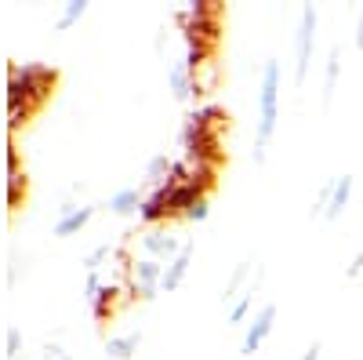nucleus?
Masks as SVG:
<instances>
[{
  "mask_svg": "<svg viewBox=\"0 0 363 360\" xmlns=\"http://www.w3.org/2000/svg\"><path fill=\"white\" fill-rule=\"evenodd\" d=\"M280 84H284V66L277 58H265L262 66V87H258V124H255V149H251V160L262 168L265 164V149L277 135L280 124Z\"/></svg>",
  "mask_w": 363,
  "mask_h": 360,
  "instance_id": "f257e3e1",
  "label": "nucleus"
},
{
  "mask_svg": "<svg viewBox=\"0 0 363 360\" xmlns=\"http://www.w3.org/2000/svg\"><path fill=\"white\" fill-rule=\"evenodd\" d=\"M316 26H320L316 4H301V11H298V33H294V87H301L306 77H309L313 48H316Z\"/></svg>",
  "mask_w": 363,
  "mask_h": 360,
  "instance_id": "f03ea898",
  "label": "nucleus"
},
{
  "mask_svg": "<svg viewBox=\"0 0 363 360\" xmlns=\"http://www.w3.org/2000/svg\"><path fill=\"white\" fill-rule=\"evenodd\" d=\"M277 313H280L277 302H262L255 310V317L244 327V339H240V356H255L265 346V339L272 335V327H277Z\"/></svg>",
  "mask_w": 363,
  "mask_h": 360,
  "instance_id": "7ed1b4c3",
  "label": "nucleus"
},
{
  "mask_svg": "<svg viewBox=\"0 0 363 360\" xmlns=\"http://www.w3.org/2000/svg\"><path fill=\"white\" fill-rule=\"evenodd\" d=\"M128 277H131V291L142 298V302H153V298L160 295V280H164V262L157 258H135L128 266Z\"/></svg>",
  "mask_w": 363,
  "mask_h": 360,
  "instance_id": "20e7f679",
  "label": "nucleus"
},
{
  "mask_svg": "<svg viewBox=\"0 0 363 360\" xmlns=\"http://www.w3.org/2000/svg\"><path fill=\"white\" fill-rule=\"evenodd\" d=\"M102 204H73V200H62V207H58V215H55V226H51V236L58 240H66V236H77L91 219H95Z\"/></svg>",
  "mask_w": 363,
  "mask_h": 360,
  "instance_id": "39448f33",
  "label": "nucleus"
},
{
  "mask_svg": "<svg viewBox=\"0 0 363 360\" xmlns=\"http://www.w3.org/2000/svg\"><path fill=\"white\" fill-rule=\"evenodd\" d=\"M138 244H142L145 258H157V262L167 266V262L182 251V244H186V240H178V233L167 229V226H149V229L138 236Z\"/></svg>",
  "mask_w": 363,
  "mask_h": 360,
  "instance_id": "423d86ee",
  "label": "nucleus"
},
{
  "mask_svg": "<svg viewBox=\"0 0 363 360\" xmlns=\"http://www.w3.org/2000/svg\"><path fill=\"white\" fill-rule=\"evenodd\" d=\"M193 255H196V240H186L182 244V251L164 266V280H160V295H171L182 288V280L189 277V266H193Z\"/></svg>",
  "mask_w": 363,
  "mask_h": 360,
  "instance_id": "0eeeda50",
  "label": "nucleus"
},
{
  "mask_svg": "<svg viewBox=\"0 0 363 360\" xmlns=\"http://www.w3.org/2000/svg\"><path fill=\"white\" fill-rule=\"evenodd\" d=\"M262 280H265V266L255 269V280H251V284L244 288V295H240L236 302L229 306V313H225V324H229V327L247 324V317H251V310H255V298H258V291H262Z\"/></svg>",
  "mask_w": 363,
  "mask_h": 360,
  "instance_id": "6e6552de",
  "label": "nucleus"
},
{
  "mask_svg": "<svg viewBox=\"0 0 363 360\" xmlns=\"http://www.w3.org/2000/svg\"><path fill=\"white\" fill-rule=\"evenodd\" d=\"M142 204H145V190L142 186H124V190H116L102 207L109 215H116V219H131V215L142 212Z\"/></svg>",
  "mask_w": 363,
  "mask_h": 360,
  "instance_id": "1a4fd4ad",
  "label": "nucleus"
},
{
  "mask_svg": "<svg viewBox=\"0 0 363 360\" xmlns=\"http://www.w3.org/2000/svg\"><path fill=\"white\" fill-rule=\"evenodd\" d=\"M167 87H171V99H174V102H189V99H193V92H196V73H193V66L186 62V58L167 66Z\"/></svg>",
  "mask_w": 363,
  "mask_h": 360,
  "instance_id": "9d476101",
  "label": "nucleus"
},
{
  "mask_svg": "<svg viewBox=\"0 0 363 360\" xmlns=\"http://www.w3.org/2000/svg\"><path fill=\"white\" fill-rule=\"evenodd\" d=\"M338 77H342V48H338V44H330V51H327V62H323V95H320V102H323V106L335 102Z\"/></svg>",
  "mask_w": 363,
  "mask_h": 360,
  "instance_id": "9b49d317",
  "label": "nucleus"
},
{
  "mask_svg": "<svg viewBox=\"0 0 363 360\" xmlns=\"http://www.w3.org/2000/svg\"><path fill=\"white\" fill-rule=\"evenodd\" d=\"M352 190H356V178H352V175H338V182H335V197H330V207H327L323 222H338V219L345 215V207L352 204Z\"/></svg>",
  "mask_w": 363,
  "mask_h": 360,
  "instance_id": "f8f14e48",
  "label": "nucleus"
},
{
  "mask_svg": "<svg viewBox=\"0 0 363 360\" xmlns=\"http://www.w3.org/2000/svg\"><path fill=\"white\" fill-rule=\"evenodd\" d=\"M174 168H178V164L171 160V153H157L153 160L145 164V182L153 186V190L171 186V182H174V178H171V175H174Z\"/></svg>",
  "mask_w": 363,
  "mask_h": 360,
  "instance_id": "ddd939ff",
  "label": "nucleus"
},
{
  "mask_svg": "<svg viewBox=\"0 0 363 360\" xmlns=\"http://www.w3.org/2000/svg\"><path fill=\"white\" fill-rule=\"evenodd\" d=\"M142 346V332H128V335H109L106 339V356L109 360H131Z\"/></svg>",
  "mask_w": 363,
  "mask_h": 360,
  "instance_id": "4468645a",
  "label": "nucleus"
},
{
  "mask_svg": "<svg viewBox=\"0 0 363 360\" xmlns=\"http://www.w3.org/2000/svg\"><path fill=\"white\" fill-rule=\"evenodd\" d=\"M251 266H255V262H240V266L233 269V273H229V280L222 284V306H233L236 298L244 295V291H240V288L247 284V277H251Z\"/></svg>",
  "mask_w": 363,
  "mask_h": 360,
  "instance_id": "2eb2a0df",
  "label": "nucleus"
},
{
  "mask_svg": "<svg viewBox=\"0 0 363 360\" xmlns=\"http://www.w3.org/2000/svg\"><path fill=\"white\" fill-rule=\"evenodd\" d=\"M87 0H66V8L58 11V18H55V33H66V29H73L84 15H87Z\"/></svg>",
  "mask_w": 363,
  "mask_h": 360,
  "instance_id": "dca6fc26",
  "label": "nucleus"
},
{
  "mask_svg": "<svg viewBox=\"0 0 363 360\" xmlns=\"http://www.w3.org/2000/svg\"><path fill=\"white\" fill-rule=\"evenodd\" d=\"M335 182H338V175L327 178V182L316 190V197H313V204H309V222H323L327 207H330V197H335Z\"/></svg>",
  "mask_w": 363,
  "mask_h": 360,
  "instance_id": "f3484780",
  "label": "nucleus"
},
{
  "mask_svg": "<svg viewBox=\"0 0 363 360\" xmlns=\"http://www.w3.org/2000/svg\"><path fill=\"white\" fill-rule=\"evenodd\" d=\"M113 255H116V244H113V240H102L95 251H87V255H84V269H87V273H99V269H102Z\"/></svg>",
  "mask_w": 363,
  "mask_h": 360,
  "instance_id": "a211bd4d",
  "label": "nucleus"
},
{
  "mask_svg": "<svg viewBox=\"0 0 363 360\" xmlns=\"http://www.w3.org/2000/svg\"><path fill=\"white\" fill-rule=\"evenodd\" d=\"M182 219H186V222H207L211 219V204H207V197H200V200H193L189 207H186V212H182Z\"/></svg>",
  "mask_w": 363,
  "mask_h": 360,
  "instance_id": "6ab92c4d",
  "label": "nucleus"
},
{
  "mask_svg": "<svg viewBox=\"0 0 363 360\" xmlns=\"http://www.w3.org/2000/svg\"><path fill=\"white\" fill-rule=\"evenodd\" d=\"M4 353H8V360H22V332H18V324H8Z\"/></svg>",
  "mask_w": 363,
  "mask_h": 360,
  "instance_id": "aec40b11",
  "label": "nucleus"
},
{
  "mask_svg": "<svg viewBox=\"0 0 363 360\" xmlns=\"http://www.w3.org/2000/svg\"><path fill=\"white\" fill-rule=\"evenodd\" d=\"M345 277H349V280H359V277H363V244L356 248V255H352V262L345 266Z\"/></svg>",
  "mask_w": 363,
  "mask_h": 360,
  "instance_id": "412c9836",
  "label": "nucleus"
},
{
  "mask_svg": "<svg viewBox=\"0 0 363 360\" xmlns=\"http://www.w3.org/2000/svg\"><path fill=\"white\" fill-rule=\"evenodd\" d=\"M352 48L363 51V8L356 11V33H352Z\"/></svg>",
  "mask_w": 363,
  "mask_h": 360,
  "instance_id": "4be33fe9",
  "label": "nucleus"
},
{
  "mask_svg": "<svg viewBox=\"0 0 363 360\" xmlns=\"http://www.w3.org/2000/svg\"><path fill=\"white\" fill-rule=\"evenodd\" d=\"M62 356H66V349L58 346V342H48L44 346V360H62Z\"/></svg>",
  "mask_w": 363,
  "mask_h": 360,
  "instance_id": "5701e85b",
  "label": "nucleus"
},
{
  "mask_svg": "<svg viewBox=\"0 0 363 360\" xmlns=\"http://www.w3.org/2000/svg\"><path fill=\"white\" fill-rule=\"evenodd\" d=\"M320 353H323V342H320V339H316V342H313V346H306V353H301V356H298V360H320Z\"/></svg>",
  "mask_w": 363,
  "mask_h": 360,
  "instance_id": "b1692460",
  "label": "nucleus"
},
{
  "mask_svg": "<svg viewBox=\"0 0 363 360\" xmlns=\"http://www.w3.org/2000/svg\"><path fill=\"white\" fill-rule=\"evenodd\" d=\"M62 360H77V356H73V353H66V356H62Z\"/></svg>",
  "mask_w": 363,
  "mask_h": 360,
  "instance_id": "393cba45",
  "label": "nucleus"
},
{
  "mask_svg": "<svg viewBox=\"0 0 363 360\" xmlns=\"http://www.w3.org/2000/svg\"><path fill=\"white\" fill-rule=\"evenodd\" d=\"M22 360H26V356H22Z\"/></svg>",
  "mask_w": 363,
  "mask_h": 360,
  "instance_id": "a878e982",
  "label": "nucleus"
}]
</instances>
